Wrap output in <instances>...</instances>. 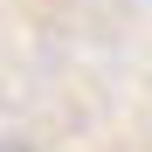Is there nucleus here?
Returning a JSON list of instances; mask_svg holds the SVG:
<instances>
[{"mask_svg":"<svg viewBox=\"0 0 152 152\" xmlns=\"http://www.w3.org/2000/svg\"><path fill=\"white\" fill-rule=\"evenodd\" d=\"M0 152H28V145H21V138H0Z\"/></svg>","mask_w":152,"mask_h":152,"instance_id":"f257e3e1","label":"nucleus"}]
</instances>
